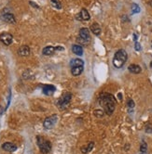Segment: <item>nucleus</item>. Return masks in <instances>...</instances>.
I'll list each match as a JSON object with an SVG mask.
<instances>
[{"label": "nucleus", "instance_id": "nucleus-24", "mask_svg": "<svg viewBox=\"0 0 152 154\" xmlns=\"http://www.w3.org/2000/svg\"><path fill=\"white\" fill-rule=\"evenodd\" d=\"M127 107L129 108V109H133L134 108V102L133 99H129L127 101Z\"/></svg>", "mask_w": 152, "mask_h": 154}, {"label": "nucleus", "instance_id": "nucleus-17", "mask_svg": "<svg viewBox=\"0 0 152 154\" xmlns=\"http://www.w3.org/2000/svg\"><path fill=\"white\" fill-rule=\"evenodd\" d=\"M72 51L74 54L77 56H82L83 55V48L80 45H72Z\"/></svg>", "mask_w": 152, "mask_h": 154}, {"label": "nucleus", "instance_id": "nucleus-11", "mask_svg": "<svg viewBox=\"0 0 152 154\" xmlns=\"http://www.w3.org/2000/svg\"><path fill=\"white\" fill-rule=\"evenodd\" d=\"M2 149L8 152H14L17 149V146L11 142H5L2 145Z\"/></svg>", "mask_w": 152, "mask_h": 154}, {"label": "nucleus", "instance_id": "nucleus-18", "mask_svg": "<svg viewBox=\"0 0 152 154\" xmlns=\"http://www.w3.org/2000/svg\"><path fill=\"white\" fill-rule=\"evenodd\" d=\"M94 147V143L93 142H90L89 144H87L86 146H83L81 147V151H82V153L86 154V153H89L90 151H91Z\"/></svg>", "mask_w": 152, "mask_h": 154}, {"label": "nucleus", "instance_id": "nucleus-12", "mask_svg": "<svg viewBox=\"0 0 152 154\" xmlns=\"http://www.w3.org/2000/svg\"><path fill=\"white\" fill-rule=\"evenodd\" d=\"M18 55L21 57H27L30 55V47L28 45H22L18 49Z\"/></svg>", "mask_w": 152, "mask_h": 154}, {"label": "nucleus", "instance_id": "nucleus-3", "mask_svg": "<svg viewBox=\"0 0 152 154\" xmlns=\"http://www.w3.org/2000/svg\"><path fill=\"white\" fill-rule=\"evenodd\" d=\"M37 146H38V148H39V150L41 151V153L48 154V153L51 152V143L49 140H47V139H45L43 136H37Z\"/></svg>", "mask_w": 152, "mask_h": 154}, {"label": "nucleus", "instance_id": "nucleus-4", "mask_svg": "<svg viewBox=\"0 0 152 154\" xmlns=\"http://www.w3.org/2000/svg\"><path fill=\"white\" fill-rule=\"evenodd\" d=\"M91 34L88 28H80L79 36L77 37V42L79 45H88L91 42Z\"/></svg>", "mask_w": 152, "mask_h": 154}, {"label": "nucleus", "instance_id": "nucleus-8", "mask_svg": "<svg viewBox=\"0 0 152 154\" xmlns=\"http://www.w3.org/2000/svg\"><path fill=\"white\" fill-rule=\"evenodd\" d=\"M0 41L5 45H10L13 42V36L9 33H2L0 34Z\"/></svg>", "mask_w": 152, "mask_h": 154}, {"label": "nucleus", "instance_id": "nucleus-25", "mask_svg": "<svg viewBox=\"0 0 152 154\" xmlns=\"http://www.w3.org/2000/svg\"><path fill=\"white\" fill-rule=\"evenodd\" d=\"M135 50H137V51L141 50V45L138 43V42H135Z\"/></svg>", "mask_w": 152, "mask_h": 154}, {"label": "nucleus", "instance_id": "nucleus-1", "mask_svg": "<svg viewBox=\"0 0 152 154\" xmlns=\"http://www.w3.org/2000/svg\"><path fill=\"white\" fill-rule=\"evenodd\" d=\"M99 105L103 107V110L107 115H111L116 108L115 97L108 93H102L99 97Z\"/></svg>", "mask_w": 152, "mask_h": 154}, {"label": "nucleus", "instance_id": "nucleus-7", "mask_svg": "<svg viewBox=\"0 0 152 154\" xmlns=\"http://www.w3.org/2000/svg\"><path fill=\"white\" fill-rule=\"evenodd\" d=\"M0 18L3 20V22H5L7 23H10V24H15L16 23V18L15 16L13 15L12 13L10 12H6V13H3L1 16H0Z\"/></svg>", "mask_w": 152, "mask_h": 154}, {"label": "nucleus", "instance_id": "nucleus-5", "mask_svg": "<svg viewBox=\"0 0 152 154\" xmlns=\"http://www.w3.org/2000/svg\"><path fill=\"white\" fill-rule=\"evenodd\" d=\"M71 99H72V95L69 92H66L63 94L62 97H60V99L58 100V103H57L58 106L60 107V109L61 110L66 109V108L68 107L70 101H71Z\"/></svg>", "mask_w": 152, "mask_h": 154}, {"label": "nucleus", "instance_id": "nucleus-2", "mask_svg": "<svg viewBox=\"0 0 152 154\" xmlns=\"http://www.w3.org/2000/svg\"><path fill=\"white\" fill-rule=\"evenodd\" d=\"M128 59V54L124 49H119L115 53L114 58H113V65L115 66L117 69L122 68L123 65L125 64Z\"/></svg>", "mask_w": 152, "mask_h": 154}, {"label": "nucleus", "instance_id": "nucleus-6", "mask_svg": "<svg viewBox=\"0 0 152 154\" xmlns=\"http://www.w3.org/2000/svg\"><path fill=\"white\" fill-rule=\"evenodd\" d=\"M57 121H58L57 115L53 114V115H51V116H49V117L45 119L44 122H43V126H44L45 129H47V130H49V129H51L56 124Z\"/></svg>", "mask_w": 152, "mask_h": 154}, {"label": "nucleus", "instance_id": "nucleus-27", "mask_svg": "<svg viewBox=\"0 0 152 154\" xmlns=\"http://www.w3.org/2000/svg\"><path fill=\"white\" fill-rule=\"evenodd\" d=\"M55 49L56 50H63V47H55Z\"/></svg>", "mask_w": 152, "mask_h": 154}, {"label": "nucleus", "instance_id": "nucleus-28", "mask_svg": "<svg viewBox=\"0 0 152 154\" xmlns=\"http://www.w3.org/2000/svg\"><path fill=\"white\" fill-rule=\"evenodd\" d=\"M150 67H151V68H152V61H151V62H150Z\"/></svg>", "mask_w": 152, "mask_h": 154}, {"label": "nucleus", "instance_id": "nucleus-22", "mask_svg": "<svg viewBox=\"0 0 152 154\" xmlns=\"http://www.w3.org/2000/svg\"><path fill=\"white\" fill-rule=\"evenodd\" d=\"M104 113H105V111H102V110H95V111H93V114H94L96 117L100 118V117H103V116H104Z\"/></svg>", "mask_w": 152, "mask_h": 154}, {"label": "nucleus", "instance_id": "nucleus-19", "mask_svg": "<svg viewBox=\"0 0 152 154\" xmlns=\"http://www.w3.org/2000/svg\"><path fill=\"white\" fill-rule=\"evenodd\" d=\"M77 66H84V61L80 59H73L70 61V67H77Z\"/></svg>", "mask_w": 152, "mask_h": 154}, {"label": "nucleus", "instance_id": "nucleus-13", "mask_svg": "<svg viewBox=\"0 0 152 154\" xmlns=\"http://www.w3.org/2000/svg\"><path fill=\"white\" fill-rule=\"evenodd\" d=\"M56 51L55 47H52V45H47V47H45L43 48V50H42V53L45 56H51L54 54V52Z\"/></svg>", "mask_w": 152, "mask_h": 154}, {"label": "nucleus", "instance_id": "nucleus-26", "mask_svg": "<svg viewBox=\"0 0 152 154\" xmlns=\"http://www.w3.org/2000/svg\"><path fill=\"white\" fill-rule=\"evenodd\" d=\"M29 3H30V5H31L32 7H34V8H36V9H39V7H38V6H37V4H35V3H34V2H32V1H30Z\"/></svg>", "mask_w": 152, "mask_h": 154}, {"label": "nucleus", "instance_id": "nucleus-10", "mask_svg": "<svg viewBox=\"0 0 152 154\" xmlns=\"http://www.w3.org/2000/svg\"><path fill=\"white\" fill-rule=\"evenodd\" d=\"M77 19L79 20H89L91 19V15L90 13L88 12V10L85 9H82L80 10V12L77 15Z\"/></svg>", "mask_w": 152, "mask_h": 154}, {"label": "nucleus", "instance_id": "nucleus-20", "mask_svg": "<svg viewBox=\"0 0 152 154\" xmlns=\"http://www.w3.org/2000/svg\"><path fill=\"white\" fill-rule=\"evenodd\" d=\"M51 5L56 9H62V3L60 2V0H51Z\"/></svg>", "mask_w": 152, "mask_h": 154}, {"label": "nucleus", "instance_id": "nucleus-9", "mask_svg": "<svg viewBox=\"0 0 152 154\" xmlns=\"http://www.w3.org/2000/svg\"><path fill=\"white\" fill-rule=\"evenodd\" d=\"M55 91H56V87L52 85H44L43 86H42V92L47 96L53 95Z\"/></svg>", "mask_w": 152, "mask_h": 154}, {"label": "nucleus", "instance_id": "nucleus-16", "mask_svg": "<svg viewBox=\"0 0 152 154\" xmlns=\"http://www.w3.org/2000/svg\"><path fill=\"white\" fill-rule=\"evenodd\" d=\"M91 33H93L95 36H100V34H101V27L97 22H93L91 25Z\"/></svg>", "mask_w": 152, "mask_h": 154}, {"label": "nucleus", "instance_id": "nucleus-21", "mask_svg": "<svg viewBox=\"0 0 152 154\" xmlns=\"http://www.w3.org/2000/svg\"><path fill=\"white\" fill-rule=\"evenodd\" d=\"M147 143L143 141L142 143H141V146H140V151L142 154L144 153H146L147 151Z\"/></svg>", "mask_w": 152, "mask_h": 154}, {"label": "nucleus", "instance_id": "nucleus-14", "mask_svg": "<svg viewBox=\"0 0 152 154\" xmlns=\"http://www.w3.org/2000/svg\"><path fill=\"white\" fill-rule=\"evenodd\" d=\"M128 70H129L130 72L134 73V74H138V73H140L141 72H142V69H141L140 66L137 65V64H131V65H129Z\"/></svg>", "mask_w": 152, "mask_h": 154}, {"label": "nucleus", "instance_id": "nucleus-15", "mask_svg": "<svg viewBox=\"0 0 152 154\" xmlns=\"http://www.w3.org/2000/svg\"><path fill=\"white\" fill-rule=\"evenodd\" d=\"M84 66H77V67H71V73L73 76H79L83 72Z\"/></svg>", "mask_w": 152, "mask_h": 154}, {"label": "nucleus", "instance_id": "nucleus-23", "mask_svg": "<svg viewBox=\"0 0 152 154\" xmlns=\"http://www.w3.org/2000/svg\"><path fill=\"white\" fill-rule=\"evenodd\" d=\"M132 10H133V13H138L140 12V8L139 6L135 4V3H133V4L132 5Z\"/></svg>", "mask_w": 152, "mask_h": 154}]
</instances>
